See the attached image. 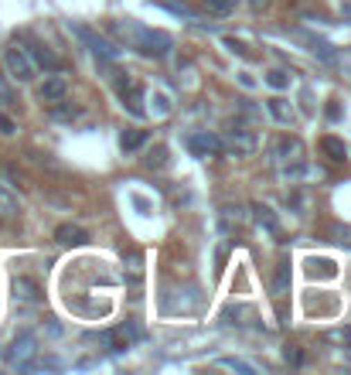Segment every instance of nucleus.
<instances>
[{"label":"nucleus","instance_id":"nucleus-1","mask_svg":"<svg viewBox=\"0 0 351 375\" xmlns=\"http://www.w3.org/2000/svg\"><path fill=\"white\" fill-rule=\"evenodd\" d=\"M3 69H7V76L14 79V82H31L35 79V62H31V55L24 51V44H7L3 48Z\"/></svg>","mask_w":351,"mask_h":375},{"label":"nucleus","instance_id":"nucleus-2","mask_svg":"<svg viewBox=\"0 0 351 375\" xmlns=\"http://www.w3.org/2000/svg\"><path fill=\"white\" fill-rule=\"evenodd\" d=\"M133 48H140V51L151 55V58H164V55H171L174 38H171L167 31H147V28H140V35H137Z\"/></svg>","mask_w":351,"mask_h":375},{"label":"nucleus","instance_id":"nucleus-3","mask_svg":"<svg viewBox=\"0 0 351 375\" xmlns=\"http://www.w3.org/2000/svg\"><path fill=\"white\" fill-rule=\"evenodd\" d=\"M188 150L195 154V157H222L225 154V143H222V137H215V133H208V130H198L188 137Z\"/></svg>","mask_w":351,"mask_h":375},{"label":"nucleus","instance_id":"nucleus-4","mask_svg":"<svg viewBox=\"0 0 351 375\" xmlns=\"http://www.w3.org/2000/svg\"><path fill=\"white\" fill-rule=\"evenodd\" d=\"M72 35L76 38H82V42L89 44L92 51H96V58H117L119 55V48L113 42H106L103 35H96L92 28H85V24H72Z\"/></svg>","mask_w":351,"mask_h":375},{"label":"nucleus","instance_id":"nucleus-5","mask_svg":"<svg viewBox=\"0 0 351 375\" xmlns=\"http://www.w3.org/2000/svg\"><path fill=\"white\" fill-rule=\"evenodd\" d=\"M38 351V341H35V334H17L14 341H10V348H7V362L10 365H17V369H24L28 362H31V355Z\"/></svg>","mask_w":351,"mask_h":375},{"label":"nucleus","instance_id":"nucleus-6","mask_svg":"<svg viewBox=\"0 0 351 375\" xmlns=\"http://www.w3.org/2000/svg\"><path fill=\"white\" fill-rule=\"evenodd\" d=\"M222 143L232 150L235 157H252V154H256V137H252L249 130H242V126H232Z\"/></svg>","mask_w":351,"mask_h":375},{"label":"nucleus","instance_id":"nucleus-7","mask_svg":"<svg viewBox=\"0 0 351 375\" xmlns=\"http://www.w3.org/2000/svg\"><path fill=\"white\" fill-rule=\"evenodd\" d=\"M273 157L280 161V164H297V161L304 157V143H300L297 137H283V140L273 147Z\"/></svg>","mask_w":351,"mask_h":375},{"label":"nucleus","instance_id":"nucleus-8","mask_svg":"<svg viewBox=\"0 0 351 375\" xmlns=\"http://www.w3.org/2000/svg\"><path fill=\"white\" fill-rule=\"evenodd\" d=\"M266 110H270V116H273L280 126H293L297 123V110L283 99V96H273V99H266Z\"/></svg>","mask_w":351,"mask_h":375},{"label":"nucleus","instance_id":"nucleus-9","mask_svg":"<svg viewBox=\"0 0 351 375\" xmlns=\"http://www.w3.org/2000/svg\"><path fill=\"white\" fill-rule=\"evenodd\" d=\"M119 96H123V110H130V116H147V110H144V89L140 85H123L119 89Z\"/></svg>","mask_w":351,"mask_h":375},{"label":"nucleus","instance_id":"nucleus-10","mask_svg":"<svg viewBox=\"0 0 351 375\" xmlns=\"http://www.w3.org/2000/svg\"><path fill=\"white\" fill-rule=\"evenodd\" d=\"M65 96H69V85H65L62 76H51V79H44V82L38 85L41 103H58V99H65Z\"/></svg>","mask_w":351,"mask_h":375},{"label":"nucleus","instance_id":"nucleus-11","mask_svg":"<svg viewBox=\"0 0 351 375\" xmlns=\"http://www.w3.org/2000/svg\"><path fill=\"white\" fill-rule=\"evenodd\" d=\"M14 300H21V304H38L41 300V287L31 280V277H14Z\"/></svg>","mask_w":351,"mask_h":375},{"label":"nucleus","instance_id":"nucleus-12","mask_svg":"<svg viewBox=\"0 0 351 375\" xmlns=\"http://www.w3.org/2000/svg\"><path fill=\"white\" fill-rule=\"evenodd\" d=\"M85 239H89V232L82 225H72V222H65V225L55 229V243L58 246H82Z\"/></svg>","mask_w":351,"mask_h":375},{"label":"nucleus","instance_id":"nucleus-13","mask_svg":"<svg viewBox=\"0 0 351 375\" xmlns=\"http://www.w3.org/2000/svg\"><path fill=\"white\" fill-rule=\"evenodd\" d=\"M249 211H252V222H256L259 229H266L270 236H280V218H276V211L270 209V205H259V202H256Z\"/></svg>","mask_w":351,"mask_h":375},{"label":"nucleus","instance_id":"nucleus-14","mask_svg":"<svg viewBox=\"0 0 351 375\" xmlns=\"http://www.w3.org/2000/svg\"><path fill=\"white\" fill-rule=\"evenodd\" d=\"M320 150H324V157L334 161V164H345V161H348V147H345V140H338V137H320Z\"/></svg>","mask_w":351,"mask_h":375},{"label":"nucleus","instance_id":"nucleus-15","mask_svg":"<svg viewBox=\"0 0 351 375\" xmlns=\"http://www.w3.org/2000/svg\"><path fill=\"white\" fill-rule=\"evenodd\" d=\"M130 338H133V331H130V328H113V331H103V334H99V341H103L110 351H126V348H130Z\"/></svg>","mask_w":351,"mask_h":375},{"label":"nucleus","instance_id":"nucleus-16","mask_svg":"<svg viewBox=\"0 0 351 375\" xmlns=\"http://www.w3.org/2000/svg\"><path fill=\"white\" fill-rule=\"evenodd\" d=\"M24 51L31 55V62H35V69H38V65H41V69H51V72H55V69H62V62H58V55H51V51H48L44 44H28Z\"/></svg>","mask_w":351,"mask_h":375},{"label":"nucleus","instance_id":"nucleus-17","mask_svg":"<svg viewBox=\"0 0 351 375\" xmlns=\"http://www.w3.org/2000/svg\"><path fill=\"white\" fill-rule=\"evenodd\" d=\"M290 280H293L290 259L276 263V273H273V293H276V297H286V293H290Z\"/></svg>","mask_w":351,"mask_h":375},{"label":"nucleus","instance_id":"nucleus-18","mask_svg":"<svg viewBox=\"0 0 351 375\" xmlns=\"http://www.w3.org/2000/svg\"><path fill=\"white\" fill-rule=\"evenodd\" d=\"M147 140H151V133H147V130H123V133H119V147H123L126 154L140 150Z\"/></svg>","mask_w":351,"mask_h":375},{"label":"nucleus","instance_id":"nucleus-19","mask_svg":"<svg viewBox=\"0 0 351 375\" xmlns=\"http://www.w3.org/2000/svg\"><path fill=\"white\" fill-rule=\"evenodd\" d=\"M297 38H300V42L307 44V48H311V51L317 55V58H320V62H334V58H338L331 44H327V42H320V38H314V35H297Z\"/></svg>","mask_w":351,"mask_h":375},{"label":"nucleus","instance_id":"nucleus-20","mask_svg":"<svg viewBox=\"0 0 351 375\" xmlns=\"http://www.w3.org/2000/svg\"><path fill=\"white\" fill-rule=\"evenodd\" d=\"M51 116L55 120H78L82 116V106H69L65 99H58V103H51Z\"/></svg>","mask_w":351,"mask_h":375},{"label":"nucleus","instance_id":"nucleus-21","mask_svg":"<svg viewBox=\"0 0 351 375\" xmlns=\"http://www.w3.org/2000/svg\"><path fill=\"white\" fill-rule=\"evenodd\" d=\"M263 82L270 85V89H276V92H283V89H290V72L286 69H270Z\"/></svg>","mask_w":351,"mask_h":375},{"label":"nucleus","instance_id":"nucleus-22","mask_svg":"<svg viewBox=\"0 0 351 375\" xmlns=\"http://www.w3.org/2000/svg\"><path fill=\"white\" fill-rule=\"evenodd\" d=\"M222 222L225 225H242V222H249V211L242 209V205H225L222 209Z\"/></svg>","mask_w":351,"mask_h":375},{"label":"nucleus","instance_id":"nucleus-23","mask_svg":"<svg viewBox=\"0 0 351 375\" xmlns=\"http://www.w3.org/2000/svg\"><path fill=\"white\" fill-rule=\"evenodd\" d=\"M215 365H219V369H229V372H242V375H252V372H256V369H252L249 362H242V358H219Z\"/></svg>","mask_w":351,"mask_h":375},{"label":"nucleus","instance_id":"nucleus-24","mask_svg":"<svg viewBox=\"0 0 351 375\" xmlns=\"http://www.w3.org/2000/svg\"><path fill=\"white\" fill-rule=\"evenodd\" d=\"M324 341H331V345H341V348H348L351 345V328H331V331H324Z\"/></svg>","mask_w":351,"mask_h":375},{"label":"nucleus","instance_id":"nucleus-25","mask_svg":"<svg viewBox=\"0 0 351 375\" xmlns=\"http://www.w3.org/2000/svg\"><path fill=\"white\" fill-rule=\"evenodd\" d=\"M235 3L239 0H205V10L208 14H219V17H225V14H232Z\"/></svg>","mask_w":351,"mask_h":375},{"label":"nucleus","instance_id":"nucleus-26","mask_svg":"<svg viewBox=\"0 0 351 375\" xmlns=\"http://www.w3.org/2000/svg\"><path fill=\"white\" fill-rule=\"evenodd\" d=\"M164 164H167V147H154V150L144 157V167H151V171H160Z\"/></svg>","mask_w":351,"mask_h":375},{"label":"nucleus","instance_id":"nucleus-27","mask_svg":"<svg viewBox=\"0 0 351 375\" xmlns=\"http://www.w3.org/2000/svg\"><path fill=\"white\" fill-rule=\"evenodd\" d=\"M283 362L293 365V369H300V365H304V351H300L297 345H286V348H283Z\"/></svg>","mask_w":351,"mask_h":375},{"label":"nucleus","instance_id":"nucleus-28","mask_svg":"<svg viewBox=\"0 0 351 375\" xmlns=\"http://www.w3.org/2000/svg\"><path fill=\"white\" fill-rule=\"evenodd\" d=\"M331 239L351 250V225H331Z\"/></svg>","mask_w":351,"mask_h":375},{"label":"nucleus","instance_id":"nucleus-29","mask_svg":"<svg viewBox=\"0 0 351 375\" xmlns=\"http://www.w3.org/2000/svg\"><path fill=\"white\" fill-rule=\"evenodd\" d=\"M151 103H154L157 116H167V113H171V103H167V96H164V92H154V96H151Z\"/></svg>","mask_w":351,"mask_h":375},{"label":"nucleus","instance_id":"nucleus-30","mask_svg":"<svg viewBox=\"0 0 351 375\" xmlns=\"http://www.w3.org/2000/svg\"><path fill=\"white\" fill-rule=\"evenodd\" d=\"M126 263H130V277H133V280H140V273H144V259H140V252H130V256H126Z\"/></svg>","mask_w":351,"mask_h":375},{"label":"nucleus","instance_id":"nucleus-31","mask_svg":"<svg viewBox=\"0 0 351 375\" xmlns=\"http://www.w3.org/2000/svg\"><path fill=\"white\" fill-rule=\"evenodd\" d=\"M0 215H17V202H14L3 188H0Z\"/></svg>","mask_w":351,"mask_h":375},{"label":"nucleus","instance_id":"nucleus-32","mask_svg":"<svg viewBox=\"0 0 351 375\" xmlns=\"http://www.w3.org/2000/svg\"><path fill=\"white\" fill-rule=\"evenodd\" d=\"M222 44H225V48H229L232 55H242V58L249 55V48H246V44H242V42H235V38H222Z\"/></svg>","mask_w":351,"mask_h":375},{"label":"nucleus","instance_id":"nucleus-33","mask_svg":"<svg viewBox=\"0 0 351 375\" xmlns=\"http://www.w3.org/2000/svg\"><path fill=\"white\" fill-rule=\"evenodd\" d=\"M14 130H17V126H14V120H10V116H3V113H0V133H3V137H10V133H14Z\"/></svg>","mask_w":351,"mask_h":375},{"label":"nucleus","instance_id":"nucleus-34","mask_svg":"<svg viewBox=\"0 0 351 375\" xmlns=\"http://www.w3.org/2000/svg\"><path fill=\"white\" fill-rule=\"evenodd\" d=\"M0 103H14V92L7 89V82L0 79Z\"/></svg>","mask_w":351,"mask_h":375},{"label":"nucleus","instance_id":"nucleus-35","mask_svg":"<svg viewBox=\"0 0 351 375\" xmlns=\"http://www.w3.org/2000/svg\"><path fill=\"white\" fill-rule=\"evenodd\" d=\"M133 205L140 211H151V202H147V198H133Z\"/></svg>","mask_w":351,"mask_h":375},{"label":"nucleus","instance_id":"nucleus-36","mask_svg":"<svg viewBox=\"0 0 351 375\" xmlns=\"http://www.w3.org/2000/svg\"><path fill=\"white\" fill-rule=\"evenodd\" d=\"M266 3H270V0H249V7H252V10H263Z\"/></svg>","mask_w":351,"mask_h":375},{"label":"nucleus","instance_id":"nucleus-37","mask_svg":"<svg viewBox=\"0 0 351 375\" xmlns=\"http://www.w3.org/2000/svg\"><path fill=\"white\" fill-rule=\"evenodd\" d=\"M338 10H341V17H348V21H351V3H341Z\"/></svg>","mask_w":351,"mask_h":375}]
</instances>
